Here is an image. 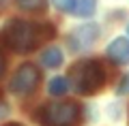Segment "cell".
Here are the masks:
<instances>
[{"instance_id":"cell-1","label":"cell","mask_w":129,"mask_h":126,"mask_svg":"<svg viewBox=\"0 0 129 126\" xmlns=\"http://www.w3.org/2000/svg\"><path fill=\"white\" fill-rule=\"evenodd\" d=\"M52 39H54V28L50 24H30L22 19H13L0 30V41L17 54H28L39 43H45Z\"/></svg>"},{"instance_id":"cell-2","label":"cell","mask_w":129,"mask_h":126,"mask_svg":"<svg viewBox=\"0 0 129 126\" xmlns=\"http://www.w3.org/2000/svg\"><path fill=\"white\" fill-rule=\"evenodd\" d=\"M73 88L82 94H95L106 83V71L97 60H82L71 66Z\"/></svg>"},{"instance_id":"cell-3","label":"cell","mask_w":129,"mask_h":126,"mask_svg":"<svg viewBox=\"0 0 129 126\" xmlns=\"http://www.w3.org/2000/svg\"><path fill=\"white\" fill-rule=\"evenodd\" d=\"M41 126H75L80 120V107L69 100L50 103L37 113Z\"/></svg>"},{"instance_id":"cell-4","label":"cell","mask_w":129,"mask_h":126,"mask_svg":"<svg viewBox=\"0 0 129 126\" xmlns=\"http://www.w3.org/2000/svg\"><path fill=\"white\" fill-rule=\"evenodd\" d=\"M39 83V71L32 64H24L17 68L15 77L11 79V92L15 94H30Z\"/></svg>"},{"instance_id":"cell-5","label":"cell","mask_w":129,"mask_h":126,"mask_svg":"<svg viewBox=\"0 0 129 126\" xmlns=\"http://www.w3.org/2000/svg\"><path fill=\"white\" fill-rule=\"evenodd\" d=\"M97 36H99V28L92 26V24H86V26L75 28L69 34V45L73 51H84L97 41Z\"/></svg>"},{"instance_id":"cell-6","label":"cell","mask_w":129,"mask_h":126,"mask_svg":"<svg viewBox=\"0 0 129 126\" xmlns=\"http://www.w3.org/2000/svg\"><path fill=\"white\" fill-rule=\"evenodd\" d=\"M106 54L116 64H129V41L127 39H114L108 45Z\"/></svg>"},{"instance_id":"cell-7","label":"cell","mask_w":129,"mask_h":126,"mask_svg":"<svg viewBox=\"0 0 129 126\" xmlns=\"http://www.w3.org/2000/svg\"><path fill=\"white\" fill-rule=\"evenodd\" d=\"M41 60H43V64L47 68H56V66L62 64V51L58 47H50V49H45L41 54Z\"/></svg>"},{"instance_id":"cell-8","label":"cell","mask_w":129,"mask_h":126,"mask_svg":"<svg viewBox=\"0 0 129 126\" xmlns=\"http://www.w3.org/2000/svg\"><path fill=\"white\" fill-rule=\"evenodd\" d=\"M95 5H97V0H78L75 9H73V15H78V17H90L95 13Z\"/></svg>"},{"instance_id":"cell-9","label":"cell","mask_w":129,"mask_h":126,"mask_svg":"<svg viewBox=\"0 0 129 126\" xmlns=\"http://www.w3.org/2000/svg\"><path fill=\"white\" fill-rule=\"evenodd\" d=\"M50 94H54V96H60V94H64V92L69 90V81L64 79V77H54V79L50 81Z\"/></svg>"},{"instance_id":"cell-10","label":"cell","mask_w":129,"mask_h":126,"mask_svg":"<svg viewBox=\"0 0 129 126\" xmlns=\"http://www.w3.org/2000/svg\"><path fill=\"white\" fill-rule=\"evenodd\" d=\"M47 0H17V7L24 11H43Z\"/></svg>"},{"instance_id":"cell-11","label":"cell","mask_w":129,"mask_h":126,"mask_svg":"<svg viewBox=\"0 0 129 126\" xmlns=\"http://www.w3.org/2000/svg\"><path fill=\"white\" fill-rule=\"evenodd\" d=\"M75 2H78V0H54L56 9L64 11V13H73V9H75Z\"/></svg>"},{"instance_id":"cell-12","label":"cell","mask_w":129,"mask_h":126,"mask_svg":"<svg viewBox=\"0 0 129 126\" xmlns=\"http://www.w3.org/2000/svg\"><path fill=\"white\" fill-rule=\"evenodd\" d=\"M116 92L118 94H129V73L120 79V83H118V88H116Z\"/></svg>"},{"instance_id":"cell-13","label":"cell","mask_w":129,"mask_h":126,"mask_svg":"<svg viewBox=\"0 0 129 126\" xmlns=\"http://www.w3.org/2000/svg\"><path fill=\"white\" fill-rule=\"evenodd\" d=\"M2 73H5V56L0 51V77H2Z\"/></svg>"},{"instance_id":"cell-14","label":"cell","mask_w":129,"mask_h":126,"mask_svg":"<svg viewBox=\"0 0 129 126\" xmlns=\"http://www.w3.org/2000/svg\"><path fill=\"white\" fill-rule=\"evenodd\" d=\"M7 113H9V111H7V107H5V105H2V103H0V120H2V117H5Z\"/></svg>"},{"instance_id":"cell-15","label":"cell","mask_w":129,"mask_h":126,"mask_svg":"<svg viewBox=\"0 0 129 126\" xmlns=\"http://www.w3.org/2000/svg\"><path fill=\"white\" fill-rule=\"evenodd\" d=\"M5 5H7V0H0V9H5Z\"/></svg>"},{"instance_id":"cell-16","label":"cell","mask_w":129,"mask_h":126,"mask_svg":"<svg viewBox=\"0 0 129 126\" xmlns=\"http://www.w3.org/2000/svg\"><path fill=\"white\" fill-rule=\"evenodd\" d=\"M9 126H19V124H9Z\"/></svg>"},{"instance_id":"cell-17","label":"cell","mask_w":129,"mask_h":126,"mask_svg":"<svg viewBox=\"0 0 129 126\" xmlns=\"http://www.w3.org/2000/svg\"><path fill=\"white\" fill-rule=\"evenodd\" d=\"M127 34H129V26H127Z\"/></svg>"}]
</instances>
